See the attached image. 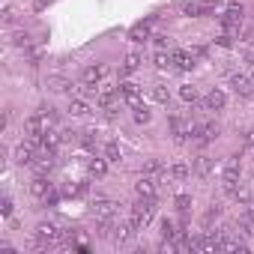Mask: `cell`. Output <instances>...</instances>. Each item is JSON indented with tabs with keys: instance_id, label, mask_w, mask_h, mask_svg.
<instances>
[{
	"instance_id": "6da1fadb",
	"label": "cell",
	"mask_w": 254,
	"mask_h": 254,
	"mask_svg": "<svg viewBox=\"0 0 254 254\" xmlns=\"http://www.w3.org/2000/svg\"><path fill=\"white\" fill-rule=\"evenodd\" d=\"M153 212H156V198H141L132 206V212H129V225L135 230H143V227H147V222L153 219Z\"/></svg>"
},
{
	"instance_id": "7a4b0ae2",
	"label": "cell",
	"mask_w": 254,
	"mask_h": 254,
	"mask_svg": "<svg viewBox=\"0 0 254 254\" xmlns=\"http://www.w3.org/2000/svg\"><path fill=\"white\" fill-rule=\"evenodd\" d=\"M60 239H63V230H57V225H51V222H42V225H36V242H39V248L57 245Z\"/></svg>"
},
{
	"instance_id": "3957f363",
	"label": "cell",
	"mask_w": 254,
	"mask_h": 254,
	"mask_svg": "<svg viewBox=\"0 0 254 254\" xmlns=\"http://www.w3.org/2000/svg\"><path fill=\"white\" fill-rule=\"evenodd\" d=\"M222 0H186L183 3V12L192 15V18H203V15H212V9L219 6Z\"/></svg>"
},
{
	"instance_id": "277c9868",
	"label": "cell",
	"mask_w": 254,
	"mask_h": 254,
	"mask_svg": "<svg viewBox=\"0 0 254 254\" xmlns=\"http://www.w3.org/2000/svg\"><path fill=\"white\" fill-rule=\"evenodd\" d=\"M192 138L200 143V147H203V143H209V141H215V138H219V123H195L192 126Z\"/></svg>"
},
{
	"instance_id": "5b68a950",
	"label": "cell",
	"mask_w": 254,
	"mask_h": 254,
	"mask_svg": "<svg viewBox=\"0 0 254 254\" xmlns=\"http://www.w3.org/2000/svg\"><path fill=\"white\" fill-rule=\"evenodd\" d=\"M219 18H222V27H225V30L239 33V27H242V21H245V9H242L239 3H233V6H230L227 12H222Z\"/></svg>"
},
{
	"instance_id": "8992f818",
	"label": "cell",
	"mask_w": 254,
	"mask_h": 254,
	"mask_svg": "<svg viewBox=\"0 0 254 254\" xmlns=\"http://www.w3.org/2000/svg\"><path fill=\"white\" fill-rule=\"evenodd\" d=\"M48 129H51V123H48L42 114H36V117H27V120H24V132H27L33 141H39Z\"/></svg>"
},
{
	"instance_id": "52a82bcc",
	"label": "cell",
	"mask_w": 254,
	"mask_h": 254,
	"mask_svg": "<svg viewBox=\"0 0 254 254\" xmlns=\"http://www.w3.org/2000/svg\"><path fill=\"white\" fill-rule=\"evenodd\" d=\"M117 96H120V90H114L111 84H99V96H96V102H99L102 111H111V108H117Z\"/></svg>"
},
{
	"instance_id": "ba28073f",
	"label": "cell",
	"mask_w": 254,
	"mask_h": 254,
	"mask_svg": "<svg viewBox=\"0 0 254 254\" xmlns=\"http://www.w3.org/2000/svg\"><path fill=\"white\" fill-rule=\"evenodd\" d=\"M48 192H51V183L45 179V173H36V176L30 179V195H33L36 200H45Z\"/></svg>"
},
{
	"instance_id": "9c48e42d",
	"label": "cell",
	"mask_w": 254,
	"mask_h": 254,
	"mask_svg": "<svg viewBox=\"0 0 254 254\" xmlns=\"http://www.w3.org/2000/svg\"><path fill=\"white\" fill-rule=\"evenodd\" d=\"M192 120H186V117H170V132H173V138L176 141H186L189 135H192Z\"/></svg>"
},
{
	"instance_id": "30bf717a",
	"label": "cell",
	"mask_w": 254,
	"mask_h": 254,
	"mask_svg": "<svg viewBox=\"0 0 254 254\" xmlns=\"http://www.w3.org/2000/svg\"><path fill=\"white\" fill-rule=\"evenodd\" d=\"M230 87H233V93H236V96H242V99L254 96V81H251V78H245V75H233V78H230Z\"/></svg>"
},
{
	"instance_id": "8fae6325",
	"label": "cell",
	"mask_w": 254,
	"mask_h": 254,
	"mask_svg": "<svg viewBox=\"0 0 254 254\" xmlns=\"http://www.w3.org/2000/svg\"><path fill=\"white\" fill-rule=\"evenodd\" d=\"M30 168H33L36 173H51V168H54V150H42L39 159H33Z\"/></svg>"
},
{
	"instance_id": "7c38bea8",
	"label": "cell",
	"mask_w": 254,
	"mask_h": 254,
	"mask_svg": "<svg viewBox=\"0 0 254 254\" xmlns=\"http://www.w3.org/2000/svg\"><path fill=\"white\" fill-rule=\"evenodd\" d=\"M135 192H138V198H156V176H141L138 183H135Z\"/></svg>"
},
{
	"instance_id": "4fadbf2b",
	"label": "cell",
	"mask_w": 254,
	"mask_h": 254,
	"mask_svg": "<svg viewBox=\"0 0 254 254\" xmlns=\"http://www.w3.org/2000/svg\"><path fill=\"white\" fill-rule=\"evenodd\" d=\"M225 105H227V96H225L222 90H209L206 99H203V108H206V111H222Z\"/></svg>"
},
{
	"instance_id": "5bb4252c",
	"label": "cell",
	"mask_w": 254,
	"mask_h": 254,
	"mask_svg": "<svg viewBox=\"0 0 254 254\" xmlns=\"http://www.w3.org/2000/svg\"><path fill=\"white\" fill-rule=\"evenodd\" d=\"M117 206H120V203H114V200H96V203H93V215H96V219H114V215H117Z\"/></svg>"
},
{
	"instance_id": "9a60e30c",
	"label": "cell",
	"mask_w": 254,
	"mask_h": 254,
	"mask_svg": "<svg viewBox=\"0 0 254 254\" xmlns=\"http://www.w3.org/2000/svg\"><path fill=\"white\" fill-rule=\"evenodd\" d=\"M135 233H138V230H135V227H132L129 222H120V225H114V242H117V245L129 242V239H132Z\"/></svg>"
},
{
	"instance_id": "2e32d148",
	"label": "cell",
	"mask_w": 254,
	"mask_h": 254,
	"mask_svg": "<svg viewBox=\"0 0 254 254\" xmlns=\"http://www.w3.org/2000/svg\"><path fill=\"white\" fill-rule=\"evenodd\" d=\"M33 143H36V141H33ZM33 143H18V147H15V162H18V165H33V159H36Z\"/></svg>"
},
{
	"instance_id": "e0dca14e",
	"label": "cell",
	"mask_w": 254,
	"mask_h": 254,
	"mask_svg": "<svg viewBox=\"0 0 254 254\" xmlns=\"http://www.w3.org/2000/svg\"><path fill=\"white\" fill-rule=\"evenodd\" d=\"M173 66H176V69H183V72H192V69H195V54H189V51H176V54H173Z\"/></svg>"
},
{
	"instance_id": "ac0fdd59",
	"label": "cell",
	"mask_w": 254,
	"mask_h": 254,
	"mask_svg": "<svg viewBox=\"0 0 254 254\" xmlns=\"http://www.w3.org/2000/svg\"><path fill=\"white\" fill-rule=\"evenodd\" d=\"M222 183H225V189L233 195V192L239 189V186H236V183H239V168H225V176H222Z\"/></svg>"
},
{
	"instance_id": "d6986e66",
	"label": "cell",
	"mask_w": 254,
	"mask_h": 254,
	"mask_svg": "<svg viewBox=\"0 0 254 254\" xmlns=\"http://www.w3.org/2000/svg\"><path fill=\"white\" fill-rule=\"evenodd\" d=\"M60 141H63V135H57V132L48 129V132L39 138V147H42V150H57V147H60Z\"/></svg>"
},
{
	"instance_id": "ffe728a7",
	"label": "cell",
	"mask_w": 254,
	"mask_h": 254,
	"mask_svg": "<svg viewBox=\"0 0 254 254\" xmlns=\"http://www.w3.org/2000/svg\"><path fill=\"white\" fill-rule=\"evenodd\" d=\"M87 170H90V176L102 179V176L108 173V159H90V162H87Z\"/></svg>"
},
{
	"instance_id": "44dd1931",
	"label": "cell",
	"mask_w": 254,
	"mask_h": 254,
	"mask_svg": "<svg viewBox=\"0 0 254 254\" xmlns=\"http://www.w3.org/2000/svg\"><path fill=\"white\" fill-rule=\"evenodd\" d=\"M69 114H72V117H87V114H90L87 99H72V102H69Z\"/></svg>"
},
{
	"instance_id": "7402d4cb",
	"label": "cell",
	"mask_w": 254,
	"mask_h": 254,
	"mask_svg": "<svg viewBox=\"0 0 254 254\" xmlns=\"http://www.w3.org/2000/svg\"><path fill=\"white\" fill-rule=\"evenodd\" d=\"M147 36H150V24H143V21L129 30V39L132 42H147Z\"/></svg>"
},
{
	"instance_id": "603a6c76",
	"label": "cell",
	"mask_w": 254,
	"mask_h": 254,
	"mask_svg": "<svg viewBox=\"0 0 254 254\" xmlns=\"http://www.w3.org/2000/svg\"><path fill=\"white\" fill-rule=\"evenodd\" d=\"M105 159L114 162V165L123 162V153H120V143H117V141H108V143H105Z\"/></svg>"
},
{
	"instance_id": "cb8c5ba5",
	"label": "cell",
	"mask_w": 254,
	"mask_h": 254,
	"mask_svg": "<svg viewBox=\"0 0 254 254\" xmlns=\"http://www.w3.org/2000/svg\"><path fill=\"white\" fill-rule=\"evenodd\" d=\"M102 75H105V69H102V66H87V69H84V75H81V81H87V84H99Z\"/></svg>"
},
{
	"instance_id": "d4e9b609",
	"label": "cell",
	"mask_w": 254,
	"mask_h": 254,
	"mask_svg": "<svg viewBox=\"0 0 254 254\" xmlns=\"http://www.w3.org/2000/svg\"><path fill=\"white\" fill-rule=\"evenodd\" d=\"M195 173L198 176H209L212 173V159L209 156H198L195 159Z\"/></svg>"
},
{
	"instance_id": "484cf974",
	"label": "cell",
	"mask_w": 254,
	"mask_h": 254,
	"mask_svg": "<svg viewBox=\"0 0 254 254\" xmlns=\"http://www.w3.org/2000/svg\"><path fill=\"white\" fill-rule=\"evenodd\" d=\"M219 248H222V251H248V245H245L242 239H230V236H222Z\"/></svg>"
},
{
	"instance_id": "4316f807",
	"label": "cell",
	"mask_w": 254,
	"mask_h": 254,
	"mask_svg": "<svg viewBox=\"0 0 254 254\" xmlns=\"http://www.w3.org/2000/svg\"><path fill=\"white\" fill-rule=\"evenodd\" d=\"M143 173H150V176H168V170H165V165L159 159H150L147 165H143Z\"/></svg>"
},
{
	"instance_id": "83f0119b",
	"label": "cell",
	"mask_w": 254,
	"mask_h": 254,
	"mask_svg": "<svg viewBox=\"0 0 254 254\" xmlns=\"http://www.w3.org/2000/svg\"><path fill=\"white\" fill-rule=\"evenodd\" d=\"M138 66H141V54H135V51H132V54H126V60H123V75L135 72Z\"/></svg>"
},
{
	"instance_id": "f1b7e54d",
	"label": "cell",
	"mask_w": 254,
	"mask_h": 254,
	"mask_svg": "<svg viewBox=\"0 0 254 254\" xmlns=\"http://www.w3.org/2000/svg\"><path fill=\"white\" fill-rule=\"evenodd\" d=\"M48 87H51L54 93H66V90L72 87V81H66V78H60V75H54V78H48Z\"/></svg>"
},
{
	"instance_id": "f546056e",
	"label": "cell",
	"mask_w": 254,
	"mask_h": 254,
	"mask_svg": "<svg viewBox=\"0 0 254 254\" xmlns=\"http://www.w3.org/2000/svg\"><path fill=\"white\" fill-rule=\"evenodd\" d=\"M179 230H176V225L170 222V219H162V239H168V242H173V236H176Z\"/></svg>"
},
{
	"instance_id": "4dcf8cb0",
	"label": "cell",
	"mask_w": 254,
	"mask_h": 254,
	"mask_svg": "<svg viewBox=\"0 0 254 254\" xmlns=\"http://www.w3.org/2000/svg\"><path fill=\"white\" fill-rule=\"evenodd\" d=\"M153 99H156L159 105H168V102H170V93H168V87H165V84H156V87H153Z\"/></svg>"
},
{
	"instance_id": "1f68e13d",
	"label": "cell",
	"mask_w": 254,
	"mask_h": 254,
	"mask_svg": "<svg viewBox=\"0 0 254 254\" xmlns=\"http://www.w3.org/2000/svg\"><path fill=\"white\" fill-rule=\"evenodd\" d=\"M219 215H222V206H219V203H212V206H209V212L203 215V227H209L215 219H219Z\"/></svg>"
},
{
	"instance_id": "d6a6232c",
	"label": "cell",
	"mask_w": 254,
	"mask_h": 254,
	"mask_svg": "<svg viewBox=\"0 0 254 254\" xmlns=\"http://www.w3.org/2000/svg\"><path fill=\"white\" fill-rule=\"evenodd\" d=\"M173 203H176V209H179V212L186 215V212H189V206H192V198H189V195H176V198H173Z\"/></svg>"
},
{
	"instance_id": "836d02e7",
	"label": "cell",
	"mask_w": 254,
	"mask_h": 254,
	"mask_svg": "<svg viewBox=\"0 0 254 254\" xmlns=\"http://www.w3.org/2000/svg\"><path fill=\"white\" fill-rule=\"evenodd\" d=\"M150 117H153V114L147 111V105H143V108H138V111H135V123H138V126H147V123H150Z\"/></svg>"
},
{
	"instance_id": "e575fe53",
	"label": "cell",
	"mask_w": 254,
	"mask_h": 254,
	"mask_svg": "<svg viewBox=\"0 0 254 254\" xmlns=\"http://www.w3.org/2000/svg\"><path fill=\"white\" fill-rule=\"evenodd\" d=\"M78 141L84 143L87 150H93V147H96V132H93V129H87V132H81V138H78Z\"/></svg>"
},
{
	"instance_id": "d590c367",
	"label": "cell",
	"mask_w": 254,
	"mask_h": 254,
	"mask_svg": "<svg viewBox=\"0 0 254 254\" xmlns=\"http://www.w3.org/2000/svg\"><path fill=\"white\" fill-rule=\"evenodd\" d=\"M179 96H183V102H198V90H195L192 84H186V87H179Z\"/></svg>"
},
{
	"instance_id": "8d00e7d4",
	"label": "cell",
	"mask_w": 254,
	"mask_h": 254,
	"mask_svg": "<svg viewBox=\"0 0 254 254\" xmlns=\"http://www.w3.org/2000/svg\"><path fill=\"white\" fill-rule=\"evenodd\" d=\"M233 39H236V33H233V30H225V33H222L215 42H219L222 48H230V45H233Z\"/></svg>"
},
{
	"instance_id": "74e56055",
	"label": "cell",
	"mask_w": 254,
	"mask_h": 254,
	"mask_svg": "<svg viewBox=\"0 0 254 254\" xmlns=\"http://www.w3.org/2000/svg\"><path fill=\"white\" fill-rule=\"evenodd\" d=\"M153 63H156V66H159V69H168V66H170V63H173V57H170V54H165V51H159V54H156V57H153Z\"/></svg>"
},
{
	"instance_id": "f35d334b",
	"label": "cell",
	"mask_w": 254,
	"mask_h": 254,
	"mask_svg": "<svg viewBox=\"0 0 254 254\" xmlns=\"http://www.w3.org/2000/svg\"><path fill=\"white\" fill-rule=\"evenodd\" d=\"M120 93H123V99H126V96H138L141 90H138L135 81H123V84H120Z\"/></svg>"
},
{
	"instance_id": "ab89813d",
	"label": "cell",
	"mask_w": 254,
	"mask_h": 254,
	"mask_svg": "<svg viewBox=\"0 0 254 254\" xmlns=\"http://www.w3.org/2000/svg\"><path fill=\"white\" fill-rule=\"evenodd\" d=\"M168 173H170V176H173V179H186V176H189V173H192V170H189V168H186V165H173V168H170V170H168Z\"/></svg>"
},
{
	"instance_id": "60d3db41",
	"label": "cell",
	"mask_w": 254,
	"mask_h": 254,
	"mask_svg": "<svg viewBox=\"0 0 254 254\" xmlns=\"http://www.w3.org/2000/svg\"><path fill=\"white\" fill-rule=\"evenodd\" d=\"M12 42L21 45V48H27V45H30V36H27L24 30H18V33H12Z\"/></svg>"
},
{
	"instance_id": "b9f144b4",
	"label": "cell",
	"mask_w": 254,
	"mask_h": 254,
	"mask_svg": "<svg viewBox=\"0 0 254 254\" xmlns=\"http://www.w3.org/2000/svg\"><path fill=\"white\" fill-rule=\"evenodd\" d=\"M126 105H129V108H135V111H138V108H143V99H141V93H138V96H126Z\"/></svg>"
},
{
	"instance_id": "7bdbcfd3",
	"label": "cell",
	"mask_w": 254,
	"mask_h": 254,
	"mask_svg": "<svg viewBox=\"0 0 254 254\" xmlns=\"http://www.w3.org/2000/svg\"><path fill=\"white\" fill-rule=\"evenodd\" d=\"M233 198H236L239 203H251V195H248V189H236V192H233Z\"/></svg>"
},
{
	"instance_id": "ee69618b",
	"label": "cell",
	"mask_w": 254,
	"mask_h": 254,
	"mask_svg": "<svg viewBox=\"0 0 254 254\" xmlns=\"http://www.w3.org/2000/svg\"><path fill=\"white\" fill-rule=\"evenodd\" d=\"M0 215H12V198H3V200H0Z\"/></svg>"
},
{
	"instance_id": "f6af8a7d",
	"label": "cell",
	"mask_w": 254,
	"mask_h": 254,
	"mask_svg": "<svg viewBox=\"0 0 254 254\" xmlns=\"http://www.w3.org/2000/svg\"><path fill=\"white\" fill-rule=\"evenodd\" d=\"M57 200H60V192H54V189H51V192L45 195V200H42V203H45V206H54Z\"/></svg>"
},
{
	"instance_id": "bcb514c9",
	"label": "cell",
	"mask_w": 254,
	"mask_h": 254,
	"mask_svg": "<svg viewBox=\"0 0 254 254\" xmlns=\"http://www.w3.org/2000/svg\"><path fill=\"white\" fill-rule=\"evenodd\" d=\"M242 143H245V147H254V129H248V132H245Z\"/></svg>"
},
{
	"instance_id": "7dc6e473",
	"label": "cell",
	"mask_w": 254,
	"mask_h": 254,
	"mask_svg": "<svg viewBox=\"0 0 254 254\" xmlns=\"http://www.w3.org/2000/svg\"><path fill=\"white\" fill-rule=\"evenodd\" d=\"M3 21L12 24V21H15V12H12V9H3Z\"/></svg>"
},
{
	"instance_id": "c3c4849f",
	"label": "cell",
	"mask_w": 254,
	"mask_h": 254,
	"mask_svg": "<svg viewBox=\"0 0 254 254\" xmlns=\"http://www.w3.org/2000/svg\"><path fill=\"white\" fill-rule=\"evenodd\" d=\"M153 39H156V45H159V48H165V45H168V36H162V33H159V36H153Z\"/></svg>"
},
{
	"instance_id": "681fc988",
	"label": "cell",
	"mask_w": 254,
	"mask_h": 254,
	"mask_svg": "<svg viewBox=\"0 0 254 254\" xmlns=\"http://www.w3.org/2000/svg\"><path fill=\"white\" fill-rule=\"evenodd\" d=\"M225 168H239V156H230V159H227V165H225Z\"/></svg>"
},
{
	"instance_id": "f907efd6",
	"label": "cell",
	"mask_w": 254,
	"mask_h": 254,
	"mask_svg": "<svg viewBox=\"0 0 254 254\" xmlns=\"http://www.w3.org/2000/svg\"><path fill=\"white\" fill-rule=\"evenodd\" d=\"M248 219H251V225H254V203H248Z\"/></svg>"
},
{
	"instance_id": "816d5d0a",
	"label": "cell",
	"mask_w": 254,
	"mask_h": 254,
	"mask_svg": "<svg viewBox=\"0 0 254 254\" xmlns=\"http://www.w3.org/2000/svg\"><path fill=\"white\" fill-rule=\"evenodd\" d=\"M45 3H51V0H36V6H45Z\"/></svg>"
},
{
	"instance_id": "f5cc1de1",
	"label": "cell",
	"mask_w": 254,
	"mask_h": 254,
	"mask_svg": "<svg viewBox=\"0 0 254 254\" xmlns=\"http://www.w3.org/2000/svg\"><path fill=\"white\" fill-rule=\"evenodd\" d=\"M251 81H254V72H251Z\"/></svg>"
}]
</instances>
